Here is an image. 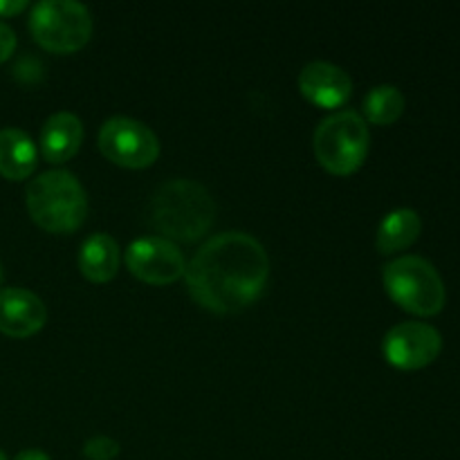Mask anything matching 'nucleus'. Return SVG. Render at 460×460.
I'll list each match as a JSON object with an SVG mask.
<instances>
[{"label": "nucleus", "instance_id": "f257e3e1", "mask_svg": "<svg viewBox=\"0 0 460 460\" xmlns=\"http://www.w3.org/2000/svg\"><path fill=\"white\" fill-rule=\"evenodd\" d=\"M184 277L202 308L238 313L254 304L268 283V252L252 234L223 232L196 252Z\"/></svg>", "mask_w": 460, "mask_h": 460}, {"label": "nucleus", "instance_id": "f03ea898", "mask_svg": "<svg viewBox=\"0 0 460 460\" xmlns=\"http://www.w3.org/2000/svg\"><path fill=\"white\" fill-rule=\"evenodd\" d=\"M216 202L196 180H166L151 200V225L173 241L193 243L214 225Z\"/></svg>", "mask_w": 460, "mask_h": 460}, {"label": "nucleus", "instance_id": "7ed1b4c3", "mask_svg": "<svg viewBox=\"0 0 460 460\" xmlns=\"http://www.w3.org/2000/svg\"><path fill=\"white\" fill-rule=\"evenodd\" d=\"M27 209L31 220L54 234L75 232L88 216L85 189L75 173L45 171L27 184Z\"/></svg>", "mask_w": 460, "mask_h": 460}, {"label": "nucleus", "instance_id": "20e7f679", "mask_svg": "<svg viewBox=\"0 0 460 460\" xmlns=\"http://www.w3.org/2000/svg\"><path fill=\"white\" fill-rule=\"evenodd\" d=\"M313 144L314 155L323 169L335 175H349L367 160L371 133L359 112L337 111L319 121Z\"/></svg>", "mask_w": 460, "mask_h": 460}, {"label": "nucleus", "instance_id": "39448f33", "mask_svg": "<svg viewBox=\"0 0 460 460\" xmlns=\"http://www.w3.org/2000/svg\"><path fill=\"white\" fill-rule=\"evenodd\" d=\"M385 288L400 308L431 317L445 308L443 277L422 256H400L385 268Z\"/></svg>", "mask_w": 460, "mask_h": 460}, {"label": "nucleus", "instance_id": "423d86ee", "mask_svg": "<svg viewBox=\"0 0 460 460\" xmlns=\"http://www.w3.org/2000/svg\"><path fill=\"white\" fill-rule=\"evenodd\" d=\"M30 30L36 43L57 54L84 48L93 34V18L76 0H40L31 7Z\"/></svg>", "mask_w": 460, "mask_h": 460}, {"label": "nucleus", "instance_id": "0eeeda50", "mask_svg": "<svg viewBox=\"0 0 460 460\" xmlns=\"http://www.w3.org/2000/svg\"><path fill=\"white\" fill-rule=\"evenodd\" d=\"M99 148L115 164L144 169L160 155V139L144 121L117 115L99 128Z\"/></svg>", "mask_w": 460, "mask_h": 460}, {"label": "nucleus", "instance_id": "6e6552de", "mask_svg": "<svg viewBox=\"0 0 460 460\" xmlns=\"http://www.w3.org/2000/svg\"><path fill=\"white\" fill-rule=\"evenodd\" d=\"M386 362L402 371H418L434 362L443 350V335L422 322H402L391 328L382 341Z\"/></svg>", "mask_w": 460, "mask_h": 460}, {"label": "nucleus", "instance_id": "1a4fd4ad", "mask_svg": "<svg viewBox=\"0 0 460 460\" xmlns=\"http://www.w3.org/2000/svg\"><path fill=\"white\" fill-rule=\"evenodd\" d=\"M126 265L142 281L153 286H169L187 270L184 256L173 241L160 236L137 238L126 247Z\"/></svg>", "mask_w": 460, "mask_h": 460}, {"label": "nucleus", "instance_id": "9d476101", "mask_svg": "<svg viewBox=\"0 0 460 460\" xmlns=\"http://www.w3.org/2000/svg\"><path fill=\"white\" fill-rule=\"evenodd\" d=\"M299 90L314 106L337 108L353 93V79L335 63L310 61L299 72Z\"/></svg>", "mask_w": 460, "mask_h": 460}, {"label": "nucleus", "instance_id": "9b49d317", "mask_svg": "<svg viewBox=\"0 0 460 460\" xmlns=\"http://www.w3.org/2000/svg\"><path fill=\"white\" fill-rule=\"evenodd\" d=\"M48 308L43 299L25 288L0 290V332L9 337H30L43 328Z\"/></svg>", "mask_w": 460, "mask_h": 460}, {"label": "nucleus", "instance_id": "f8f14e48", "mask_svg": "<svg viewBox=\"0 0 460 460\" xmlns=\"http://www.w3.org/2000/svg\"><path fill=\"white\" fill-rule=\"evenodd\" d=\"M84 142V124L75 112H54L40 130V151L48 162L61 164L76 155Z\"/></svg>", "mask_w": 460, "mask_h": 460}, {"label": "nucleus", "instance_id": "ddd939ff", "mask_svg": "<svg viewBox=\"0 0 460 460\" xmlns=\"http://www.w3.org/2000/svg\"><path fill=\"white\" fill-rule=\"evenodd\" d=\"M119 245L111 234L97 232L85 238L79 252V268L88 281L106 283L119 270Z\"/></svg>", "mask_w": 460, "mask_h": 460}, {"label": "nucleus", "instance_id": "4468645a", "mask_svg": "<svg viewBox=\"0 0 460 460\" xmlns=\"http://www.w3.org/2000/svg\"><path fill=\"white\" fill-rule=\"evenodd\" d=\"M36 144L25 130H0V175L7 180H25L36 169Z\"/></svg>", "mask_w": 460, "mask_h": 460}, {"label": "nucleus", "instance_id": "2eb2a0df", "mask_svg": "<svg viewBox=\"0 0 460 460\" xmlns=\"http://www.w3.org/2000/svg\"><path fill=\"white\" fill-rule=\"evenodd\" d=\"M422 229V220L416 209L409 207H400V209L389 211L382 218L380 227H377L376 245L382 254H391V252L407 250L409 245L418 241Z\"/></svg>", "mask_w": 460, "mask_h": 460}, {"label": "nucleus", "instance_id": "dca6fc26", "mask_svg": "<svg viewBox=\"0 0 460 460\" xmlns=\"http://www.w3.org/2000/svg\"><path fill=\"white\" fill-rule=\"evenodd\" d=\"M364 115L371 124H394L395 119H400V115L404 112V94L400 93V88L391 84L376 85L367 93L364 97Z\"/></svg>", "mask_w": 460, "mask_h": 460}, {"label": "nucleus", "instance_id": "f3484780", "mask_svg": "<svg viewBox=\"0 0 460 460\" xmlns=\"http://www.w3.org/2000/svg\"><path fill=\"white\" fill-rule=\"evenodd\" d=\"M121 445L111 436H93L85 440L84 456L88 460H112L119 454Z\"/></svg>", "mask_w": 460, "mask_h": 460}, {"label": "nucleus", "instance_id": "a211bd4d", "mask_svg": "<svg viewBox=\"0 0 460 460\" xmlns=\"http://www.w3.org/2000/svg\"><path fill=\"white\" fill-rule=\"evenodd\" d=\"M13 49H16V34H13L12 27L0 22V63L7 61Z\"/></svg>", "mask_w": 460, "mask_h": 460}, {"label": "nucleus", "instance_id": "6ab92c4d", "mask_svg": "<svg viewBox=\"0 0 460 460\" xmlns=\"http://www.w3.org/2000/svg\"><path fill=\"white\" fill-rule=\"evenodd\" d=\"M22 9H27V0H0V18L16 16Z\"/></svg>", "mask_w": 460, "mask_h": 460}, {"label": "nucleus", "instance_id": "aec40b11", "mask_svg": "<svg viewBox=\"0 0 460 460\" xmlns=\"http://www.w3.org/2000/svg\"><path fill=\"white\" fill-rule=\"evenodd\" d=\"M13 460H52L43 449H22Z\"/></svg>", "mask_w": 460, "mask_h": 460}, {"label": "nucleus", "instance_id": "412c9836", "mask_svg": "<svg viewBox=\"0 0 460 460\" xmlns=\"http://www.w3.org/2000/svg\"><path fill=\"white\" fill-rule=\"evenodd\" d=\"M3 277H4V272H3V263H0V283H3Z\"/></svg>", "mask_w": 460, "mask_h": 460}, {"label": "nucleus", "instance_id": "4be33fe9", "mask_svg": "<svg viewBox=\"0 0 460 460\" xmlns=\"http://www.w3.org/2000/svg\"><path fill=\"white\" fill-rule=\"evenodd\" d=\"M0 460H7V456H4V454H3V452H0Z\"/></svg>", "mask_w": 460, "mask_h": 460}]
</instances>
